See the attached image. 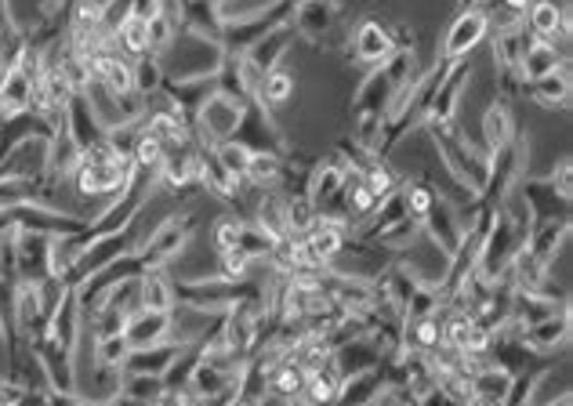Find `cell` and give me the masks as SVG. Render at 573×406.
<instances>
[{
  "label": "cell",
  "instance_id": "obj_5",
  "mask_svg": "<svg viewBox=\"0 0 573 406\" xmlns=\"http://www.w3.org/2000/svg\"><path fill=\"white\" fill-rule=\"evenodd\" d=\"M490 33H493V11L487 4L461 8L454 15V22L443 33L440 62L451 65V62H461V59H471V51H476L479 44H487Z\"/></svg>",
  "mask_w": 573,
  "mask_h": 406
},
{
  "label": "cell",
  "instance_id": "obj_11",
  "mask_svg": "<svg viewBox=\"0 0 573 406\" xmlns=\"http://www.w3.org/2000/svg\"><path fill=\"white\" fill-rule=\"evenodd\" d=\"M232 142L247 145L251 153H287V139L279 134V128L273 123V112L262 109L258 101L247 106V117H243L240 131H236Z\"/></svg>",
  "mask_w": 573,
  "mask_h": 406
},
{
  "label": "cell",
  "instance_id": "obj_42",
  "mask_svg": "<svg viewBox=\"0 0 573 406\" xmlns=\"http://www.w3.org/2000/svg\"><path fill=\"white\" fill-rule=\"evenodd\" d=\"M178 29H182V26H178V22H175L171 15H164V11H160V15H153V19H150V51H153V55H164L167 44L175 40Z\"/></svg>",
  "mask_w": 573,
  "mask_h": 406
},
{
  "label": "cell",
  "instance_id": "obj_35",
  "mask_svg": "<svg viewBox=\"0 0 573 406\" xmlns=\"http://www.w3.org/2000/svg\"><path fill=\"white\" fill-rule=\"evenodd\" d=\"M512 385V374H504L501 367L487 363L479 374H471V396H482V399H498L504 403V392Z\"/></svg>",
  "mask_w": 573,
  "mask_h": 406
},
{
  "label": "cell",
  "instance_id": "obj_1",
  "mask_svg": "<svg viewBox=\"0 0 573 406\" xmlns=\"http://www.w3.org/2000/svg\"><path fill=\"white\" fill-rule=\"evenodd\" d=\"M421 131L429 134L440 164L451 171L457 182H465L471 193H479L487 182V160L490 156L479 150L476 142H468V134L457 128V120L451 123H421Z\"/></svg>",
  "mask_w": 573,
  "mask_h": 406
},
{
  "label": "cell",
  "instance_id": "obj_6",
  "mask_svg": "<svg viewBox=\"0 0 573 406\" xmlns=\"http://www.w3.org/2000/svg\"><path fill=\"white\" fill-rule=\"evenodd\" d=\"M193 229H196V218L193 214H171V218H164L156 229L145 232V240L139 243V254L145 273L150 268H167L175 262L178 254L186 251V243L193 240Z\"/></svg>",
  "mask_w": 573,
  "mask_h": 406
},
{
  "label": "cell",
  "instance_id": "obj_36",
  "mask_svg": "<svg viewBox=\"0 0 573 406\" xmlns=\"http://www.w3.org/2000/svg\"><path fill=\"white\" fill-rule=\"evenodd\" d=\"M273 247H276V240L265 229H258L254 222H243V232H240V243H236V251H243L254 265H265L268 254H273Z\"/></svg>",
  "mask_w": 573,
  "mask_h": 406
},
{
  "label": "cell",
  "instance_id": "obj_22",
  "mask_svg": "<svg viewBox=\"0 0 573 406\" xmlns=\"http://www.w3.org/2000/svg\"><path fill=\"white\" fill-rule=\"evenodd\" d=\"M175 353H178V342L131 348L128 363H123V374H131V378H164V370L171 367Z\"/></svg>",
  "mask_w": 573,
  "mask_h": 406
},
{
  "label": "cell",
  "instance_id": "obj_24",
  "mask_svg": "<svg viewBox=\"0 0 573 406\" xmlns=\"http://www.w3.org/2000/svg\"><path fill=\"white\" fill-rule=\"evenodd\" d=\"M342 374L338 367H334V359L323 370H312L306 389H301V399L298 406H338V396H342Z\"/></svg>",
  "mask_w": 573,
  "mask_h": 406
},
{
  "label": "cell",
  "instance_id": "obj_2",
  "mask_svg": "<svg viewBox=\"0 0 573 406\" xmlns=\"http://www.w3.org/2000/svg\"><path fill=\"white\" fill-rule=\"evenodd\" d=\"M348 51H353V59L359 65L378 70V65H385L396 51H414V33H407L403 26H392L389 19L367 15L348 29Z\"/></svg>",
  "mask_w": 573,
  "mask_h": 406
},
{
  "label": "cell",
  "instance_id": "obj_32",
  "mask_svg": "<svg viewBox=\"0 0 573 406\" xmlns=\"http://www.w3.org/2000/svg\"><path fill=\"white\" fill-rule=\"evenodd\" d=\"M131 65H134V92H139L142 98H150V95H156V92H164L167 76H164V62H160V55L145 51V55H139V59H131Z\"/></svg>",
  "mask_w": 573,
  "mask_h": 406
},
{
  "label": "cell",
  "instance_id": "obj_38",
  "mask_svg": "<svg viewBox=\"0 0 573 406\" xmlns=\"http://www.w3.org/2000/svg\"><path fill=\"white\" fill-rule=\"evenodd\" d=\"M120 396H128L134 403L150 406V403H156L160 396H167V385H164V378H131V374H123Z\"/></svg>",
  "mask_w": 573,
  "mask_h": 406
},
{
  "label": "cell",
  "instance_id": "obj_40",
  "mask_svg": "<svg viewBox=\"0 0 573 406\" xmlns=\"http://www.w3.org/2000/svg\"><path fill=\"white\" fill-rule=\"evenodd\" d=\"M421 236V222H414V218H399L396 225H389L385 232L378 236L374 243H381L385 251H392V254H399L403 247H410L414 240Z\"/></svg>",
  "mask_w": 573,
  "mask_h": 406
},
{
  "label": "cell",
  "instance_id": "obj_13",
  "mask_svg": "<svg viewBox=\"0 0 573 406\" xmlns=\"http://www.w3.org/2000/svg\"><path fill=\"white\" fill-rule=\"evenodd\" d=\"M200 150L204 145H178L164 156L160 171H156V186L167 189V193H186V189L196 186V171H200Z\"/></svg>",
  "mask_w": 573,
  "mask_h": 406
},
{
  "label": "cell",
  "instance_id": "obj_51",
  "mask_svg": "<svg viewBox=\"0 0 573 406\" xmlns=\"http://www.w3.org/2000/svg\"><path fill=\"white\" fill-rule=\"evenodd\" d=\"M236 406H258V403H236Z\"/></svg>",
  "mask_w": 573,
  "mask_h": 406
},
{
  "label": "cell",
  "instance_id": "obj_39",
  "mask_svg": "<svg viewBox=\"0 0 573 406\" xmlns=\"http://www.w3.org/2000/svg\"><path fill=\"white\" fill-rule=\"evenodd\" d=\"M215 276L226 279V284H243V279L254 276V262L243 251H226L215 258Z\"/></svg>",
  "mask_w": 573,
  "mask_h": 406
},
{
  "label": "cell",
  "instance_id": "obj_29",
  "mask_svg": "<svg viewBox=\"0 0 573 406\" xmlns=\"http://www.w3.org/2000/svg\"><path fill=\"white\" fill-rule=\"evenodd\" d=\"M381 389H385V378L381 370H367V374H356V378H345L342 381V396L338 406H374Z\"/></svg>",
  "mask_w": 573,
  "mask_h": 406
},
{
  "label": "cell",
  "instance_id": "obj_28",
  "mask_svg": "<svg viewBox=\"0 0 573 406\" xmlns=\"http://www.w3.org/2000/svg\"><path fill=\"white\" fill-rule=\"evenodd\" d=\"M399 193H403V207H407V218H414V222H425V218H429V211L435 207V200H440V193H435V186L429 182V178H421V175L403 178Z\"/></svg>",
  "mask_w": 573,
  "mask_h": 406
},
{
  "label": "cell",
  "instance_id": "obj_46",
  "mask_svg": "<svg viewBox=\"0 0 573 406\" xmlns=\"http://www.w3.org/2000/svg\"><path fill=\"white\" fill-rule=\"evenodd\" d=\"M465 406H501V403H498V399H482V396H471Z\"/></svg>",
  "mask_w": 573,
  "mask_h": 406
},
{
  "label": "cell",
  "instance_id": "obj_7",
  "mask_svg": "<svg viewBox=\"0 0 573 406\" xmlns=\"http://www.w3.org/2000/svg\"><path fill=\"white\" fill-rule=\"evenodd\" d=\"M290 26H295L298 37H306L309 44H317V48H338L342 40H348L338 0H312V4H298Z\"/></svg>",
  "mask_w": 573,
  "mask_h": 406
},
{
  "label": "cell",
  "instance_id": "obj_3",
  "mask_svg": "<svg viewBox=\"0 0 573 406\" xmlns=\"http://www.w3.org/2000/svg\"><path fill=\"white\" fill-rule=\"evenodd\" d=\"M247 106H251V101H240V98H232L226 92H211L204 101H200V109L193 112L196 145L215 150V145H222V142H232L243 117H247Z\"/></svg>",
  "mask_w": 573,
  "mask_h": 406
},
{
  "label": "cell",
  "instance_id": "obj_14",
  "mask_svg": "<svg viewBox=\"0 0 573 406\" xmlns=\"http://www.w3.org/2000/svg\"><path fill=\"white\" fill-rule=\"evenodd\" d=\"M570 240V222L566 218H548V222H534L530 232H526V243L523 251L541 262L548 273H552V262L563 254V247Z\"/></svg>",
  "mask_w": 573,
  "mask_h": 406
},
{
  "label": "cell",
  "instance_id": "obj_30",
  "mask_svg": "<svg viewBox=\"0 0 573 406\" xmlns=\"http://www.w3.org/2000/svg\"><path fill=\"white\" fill-rule=\"evenodd\" d=\"M114 40H117L120 55L139 59V55L150 51V19H139V15H131V11H128V15L117 22Z\"/></svg>",
  "mask_w": 573,
  "mask_h": 406
},
{
  "label": "cell",
  "instance_id": "obj_10",
  "mask_svg": "<svg viewBox=\"0 0 573 406\" xmlns=\"http://www.w3.org/2000/svg\"><path fill=\"white\" fill-rule=\"evenodd\" d=\"M48 258H51V236L15 229V276H19V284H44V279H51Z\"/></svg>",
  "mask_w": 573,
  "mask_h": 406
},
{
  "label": "cell",
  "instance_id": "obj_19",
  "mask_svg": "<svg viewBox=\"0 0 573 406\" xmlns=\"http://www.w3.org/2000/svg\"><path fill=\"white\" fill-rule=\"evenodd\" d=\"M331 359L342 378H356V374H367V370L381 367V348L370 342V337H353V342L334 348Z\"/></svg>",
  "mask_w": 573,
  "mask_h": 406
},
{
  "label": "cell",
  "instance_id": "obj_34",
  "mask_svg": "<svg viewBox=\"0 0 573 406\" xmlns=\"http://www.w3.org/2000/svg\"><path fill=\"white\" fill-rule=\"evenodd\" d=\"M131 356V342L128 334H109V337H95L92 342V359L103 367H114V370H123Z\"/></svg>",
  "mask_w": 573,
  "mask_h": 406
},
{
  "label": "cell",
  "instance_id": "obj_4",
  "mask_svg": "<svg viewBox=\"0 0 573 406\" xmlns=\"http://www.w3.org/2000/svg\"><path fill=\"white\" fill-rule=\"evenodd\" d=\"M523 171H526V139L523 134H515L509 145H501L498 153H490L487 182H482V189L476 193V207L479 211H498L501 200L515 189V182L526 178Z\"/></svg>",
  "mask_w": 573,
  "mask_h": 406
},
{
  "label": "cell",
  "instance_id": "obj_26",
  "mask_svg": "<svg viewBox=\"0 0 573 406\" xmlns=\"http://www.w3.org/2000/svg\"><path fill=\"white\" fill-rule=\"evenodd\" d=\"M284 156L287 153H251V164H247L243 186L258 189V193H268V189H279L284 182Z\"/></svg>",
  "mask_w": 573,
  "mask_h": 406
},
{
  "label": "cell",
  "instance_id": "obj_50",
  "mask_svg": "<svg viewBox=\"0 0 573 406\" xmlns=\"http://www.w3.org/2000/svg\"><path fill=\"white\" fill-rule=\"evenodd\" d=\"M298 4H312V0H295V8H298Z\"/></svg>",
  "mask_w": 573,
  "mask_h": 406
},
{
  "label": "cell",
  "instance_id": "obj_27",
  "mask_svg": "<svg viewBox=\"0 0 573 406\" xmlns=\"http://www.w3.org/2000/svg\"><path fill=\"white\" fill-rule=\"evenodd\" d=\"M295 92H298V76L287 70V65H276V70H268L265 73V81H262V87H258V106L262 109H284L290 98H295Z\"/></svg>",
  "mask_w": 573,
  "mask_h": 406
},
{
  "label": "cell",
  "instance_id": "obj_20",
  "mask_svg": "<svg viewBox=\"0 0 573 406\" xmlns=\"http://www.w3.org/2000/svg\"><path fill=\"white\" fill-rule=\"evenodd\" d=\"M309 381V370L295 363L290 356H279L273 367H268V378H265V392L284 403H298L301 399V389Z\"/></svg>",
  "mask_w": 573,
  "mask_h": 406
},
{
  "label": "cell",
  "instance_id": "obj_8",
  "mask_svg": "<svg viewBox=\"0 0 573 406\" xmlns=\"http://www.w3.org/2000/svg\"><path fill=\"white\" fill-rule=\"evenodd\" d=\"M468 81H471V59L443 65V76H440V84H435L429 109H425V123H451V120H457V109H461V101H465Z\"/></svg>",
  "mask_w": 573,
  "mask_h": 406
},
{
  "label": "cell",
  "instance_id": "obj_37",
  "mask_svg": "<svg viewBox=\"0 0 573 406\" xmlns=\"http://www.w3.org/2000/svg\"><path fill=\"white\" fill-rule=\"evenodd\" d=\"M243 214H222V218H215V225H211V247H215V254H226V251H236V243H240V232H243Z\"/></svg>",
  "mask_w": 573,
  "mask_h": 406
},
{
  "label": "cell",
  "instance_id": "obj_33",
  "mask_svg": "<svg viewBox=\"0 0 573 406\" xmlns=\"http://www.w3.org/2000/svg\"><path fill=\"white\" fill-rule=\"evenodd\" d=\"M196 363H200V348H196V345H178L171 367L164 370V385H167V392H189V378H193Z\"/></svg>",
  "mask_w": 573,
  "mask_h": 406
},
{
  "label": "cell",
  "instance_id": "obj_49",
  "mask_svg": "<svg viewBox=\"0 0 573 406\" xmlns=\"http://www.w3.org/2000/svg\"><path fill=\"white\" fill-rule=\"evenodd\" d=\"M211 4H215V8H222V4H229V0H211Z\"/></svg>",
  "mask_w": 573,
  "mask_h": 406
},
{
  "label": "cell",
  "instance_id": "obj_48",
  "mask_svg": "<svg viewBox=\"0 0 573 406\" xmlns=\"http://www.w3.org/2000/svg\"><path fill=\"white\" fill-rule=\"evenodd\" d=\"M468 4H482V0H461V8H468Z\"/></svg>",
  "mask_w": 573,
  "mask_h": 406
},
{
  "label": "cell",
  "instance_id": "obj_31",
  "mask_svg": "<svg viewBox=\"0 0 573 406\" xmlns=\"http://www.w3.org/2000/svg\"><path fill=\"white\" fill-rule=\"evenodd\" d=\"M359 182H363L370 193H374V200H385L389 193H396L403 175L392 167V160H381V156H370V164L359 171Z\"/></svg>",
  "mask_w": 573,
  "mask_h": 406
},
{
  "label": "cell",
  "instance_id": "obj_18",
  "mask_svg": "<svg viewBox=\"0 0 573 406\" xmlns=\"http://www.w3.org/2000/svg\"><path fill=\"white\" fill-rule=\"evenodd\" d=\"M128 342L131 348H145V345H160V342H171V334H175V320H171V312H131V320H128Z\"/></svg>",
  "mask_w": 573,
  "mask_h": 406
},
{
  "label": "cell",
  "instance_id": "obj_23",
  "mask_svg": "<svg viewBox=\"0 0 573 406\" xmlns=\"http://www.w3.org/2000/svg\"><path fill=\"white\" fill-rule=\"evenodd\" d=\"M139 309L175 312V279L167 276V268H150L139 276Z\"/></svg>",
  "mask_w": 573,
  "mask_h": 406
},
{
  "label": "cell",
  "instance_id": "obj_44",
  "mask_svg": "<svg viewBox=\"0 0 573 406\" xmlns=\"http://www.w3.org/2000/svg\"><path fill=\"white\" fill-rule=\"evenodd\" d=\"M548 182H552V189L559 196H566V200H573V164H570V156H563L559 160V167H552V175H545Z\"/></svg>",
  "mask_w": 573,
  "mask_h": 406
},
{
  "label": "cell",
  "instance_id": "obj_12",
  "mask_svg": "<svg viewBox=\"0 0 573 406\" xmlns=\"http://www.w3.org/2000/svg\"><path fill=\"white\" fill-rule=\"evenodd\" d=\"M515 193L523 196L530 222H548V218H566L570 222V200L559 196L548 178H520Z\"/></svg>",
  "mask_w": 573,
  "mask_h": 406
},
{
  "label": "cell",
  "instance_id": "obj_43",
  "mask_svg": "<svg viewBox=\"0 0 573 406\" xmlns=\"http://www.w3.org/2000/svg\"><path fill=\"white\" fill-rule=\"evenodd\" d=\"M273 4L276 0H229V4L218 8V15H222V22H243V19L262 15V11H268Z\"/></svg>",
  "mask_w": 573,
  "mask_h": 406
},
{
  "label": "cell",
  "instance_id": "obj_45",
  "mask_svg": "<svg viewBox=\"0 0 573 406\" xmlns=\"http://www.w3.org/2000/svg\"><path fill=\"white\" fill-rule=\"evenodd\" d=\"M530 4H534V0H501V8L509 11V15H520V19H523V11Z\"/></svg>",
  "mask_w": 573,
  "mask_h": 406
},
{
  "label": "cell",
  "instance_id": "obj_41",
  "mask_svg": "<svg viewBox=\"0 0 573 406\" xmlns=\"http://www.w3.org/2000/svg\"><path fill=\"white\" fill-rule=\"evenodd\" d=\"M215 160L226 167V171L236 178V182H243V175H247V164H251V150L247 145H240V142H222V145H215Z\"/></svg>",
  "mask_w": 573,
  "mask_h": 406
},
{
  "label": "cell",
  "instance_id": "obj_15",
  "mask_svg": "<svg viewBox=\"0 0 573 406\" xmlns=\"http://www.w3.org/2000/svg\"><path fill=\"white\" fill-rule=\"evenodd\" d=\"M515 120H512V106L509 98H493L487 109H482V120H479V150L482 153H498L501 145H509L515 139Z\"/></svg>",
  "mask_w": 573,
  "mask_h": 406
},
{
  "label": "cell",
  "instance_id": "obj_9",
  "mask_svg": "<svg viewBox=\"0 0 573 406\" xmlns=\"http://www.w3.org/2000/svg\"><path fill=\"white\" fill-rule=\"evenodd\" d=\"M570 334H573L570 309H559V312H552V315H545V320L523 326V331H520V342H523L526 348H530L534 356L552 359L556 353H566Z\"/></svg>",
  "mask_w": 573,
  "mask_h": 406
},
{
  "label": "cell",
  "instance_id": "obj_47",
  "mask_svg": "<svg viewBox=\"0 0 573 406\" xmlns=\"http://www.w3.org/2000/svg\"><path fill=\"white\" fill-rule=\"evenodd\" d=\"M537 406H570V396H563V399H552V403H537Z\"/></svg>",
  "mask_w": 573,
  "mask_h": 406
},
{
  "label": "cell",
  "instance_id": "obj_17",
  "mask_svg": "<svg viewBox=\"0 0 573 406\" xmlns=\"http://www.w3.org/2000/svg\"><path fill=\"white\" fill-rule=\"evenodd\" d=\"M421 232L440 243L446 254H454V247L461 243V236H465V225H461L454 203L440 196L435 200V207L429 211V218L421 222Z\"/></svg>",
  "mask_w": 573,
  "mask_h": 406
},
{
  "label": "cell",
  "instance_id": "obj_16",
  "mask_svg": "<svg viewBox=\"0 0 573 406\" xmlns=\"http://www.w3.org/2000/svg\"><path fill=\"white\" fill-rule=\"evenodd\" d=\"M295 40H298L295 26H290V22H284V26L268 29L262 40H254L243 55H247V59H251L262 73H268V70H276V65H284L290 44H295Z\"/></svg>",
  "mask_w": 573,
  "mask_h": 406
},
{
  "label": "cell",
  "instance_id": "obj_21",
  "mask_svg": "<svg viewBox=\"0 0 573 406\" xmlns=\"http://www.w3.org/2000/svg\"><path fill=\"white\" fill-rule=\"evenodd\" d=\"M566 65H570L566 51H559L556 44H548V40H534L530 48L523 51L520 76H523V84H530V81H541V76L556 73V70H566Z\"/></svg>",
  "mask_w": 573,
  "mask_h": 406
},
{
  "label": "cell",
  "instance_id": "obj_25",
  "mask_svg": "<svg viewBox=\"0 0 573 406\" xmlns=\"http://www.w3.org/2000/svg\"><path fill=\"white\" fill-rule=\"evenodd\" d=\"M520 95L534 98L537 106H545V109H566L570 106V65L566 70H556V73L541 76V81L523 84Z\"/></svg>",
  "mask_w": 573,
  "mask_h": 406
}]
</instances>
